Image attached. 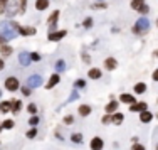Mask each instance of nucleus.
<instances>
[{"mask_svg": "<svg viewBox=\"0 0 158 150\" xmlns=\"http://www.w3.org/2000/svg\"><path fill=\"white\" fill-rule=\"evenodd\" d=\"M20 110H22V101L20 100H12V111H10V113L17 115V113H20Z\"/></svg>", "mask_w": 158, "mask_h": 150, "instance_id": "17", "label": "nucleus"}, {"mask_svg": "<svg viewBox=\"0 0 158 150\" xmlns=\"http://www.w3.org/2000/svg\"><path fill=\"white\" fill-rule=\"evenodd\" d=\"M138 140H140L138 137H133V138H131V142H133V144H138Z\"/></svg>", "mask_w": 158, "mask_h": 150, "instance_id": "43", "label": "nucleus"}, {"mask_svg": "<svg viewBox=\"0 0 158 150\" xmlns=\"http://www.w3.org/2000/svg\"><path fill=\"white\" fill-rule=\"evenodd\" d=\"M150 29V20L146 17H141V19H138L136 22H135V25H133V34H143V32H146Z\"/></svg>", "mask_w": 158, "mask_h": 150, "instance_id": "2", "label": "nucleus"}, {"mask_svg": "<svg viewBox=\"0 0 158 150\" xmlns=\"http://www.w3.org/2000/svg\"><path fill=\"white\" fill-rule=\"evenodd\" d=\"M59 79H61V78H59V74H57V73H56V74H52V76H51V79H49V83H47V86H46V88H47V89H52V88H54L56 84L59 83Z\"/></svg>", "mask_w": 158, "mask_h": 150, "instance_id": "18", "label": "nucleus"}, {"mask_svg": "<svg viewBox=\"0 0 158 150\" xmlns=\"http://www.w3.org/2000/svg\"><path fill=\"white\" fill-rule=\"evenodd\" d=\"M152 120H153V113H150L148 110H146V111H141V113H140V122H141V123H150Z\"/></svg>", "mask_w": 158, "mask_h": 150, "instance_id": "16", "label": "nucleus"}, {"mask_svg": "<svg viewBox=\"0 0 158 150\" xmlns=\"http://www.w3.org/2000/svg\"><path fill=\"white\" fill-rule=\"evenodd\" d=\"M123 122H125V115H123V113H118V111L113 113V117H111V123H113V125L119 126Z\"/></svg>", "mask_w": 158, "mask_h": 150, "instance_id": "11", "label": "nucleus"}, {"mask_svg": "<svg viewBox=\"0 0 158 150\" xmlns=\"http://www.w3.org/2000/svg\"><path fill=\"white\" fill-rule=\"evenodd\" d=\"M138 12H140L141 15H146V14L150 12V7H148V5H146V3H145V5H141V9L138 10Z\"/></svg>", "mask_w": 158, "mask_h": 150, "instance_id": "35", "label": "nucleus"}, {"mask_svg": "<svg viewBox=\"0 0 158 150\" xmlns=\"http://www.w3.org/2000/svg\"><path fill=\"white\" fill-rule=\"evenodd\" d=\"M12 46H7V44H3V46L2 47H0V52H2V56H3V58H7V56H10V54H12Z\"/></svg>", "mask_w": 158, "mask_h": 150, "instance_id": "22", "label": "nucleus"}, {"mask_svg": "<svg viewBox=\"0 0 158 150\" xmlns=\"http://www.w3.org/2000/svg\"><path fill=\"white\" fill-rule=\"evenodd\" d=\"M66 31H54V32H49L47 34V39L49 41H54V42H57V41H61L66 37Z\"/></svg>", "mask_w": 158, "mask_h": 150, "instance_id": "7", "label": "nucleus"}, {"mask_svg": "<svg viewBox=\"0 0 158 150\" xmlns=\"http://www.w3.org/2000/svg\"><path fill=\"white\" fill-rule=\"evenodd\" d=\"M89 148L91 150H103L104 148V140L101 137H93L89 142Z\"/></svg>", "mask_w": 158, "mask_h": 150, "instance_id": "3", "label": "nucleus"}, {"mask_svg": "<svg viewBox=\"0 0 158 150\" xmlns=\"http://www.w3.org/2000/svg\"><path fill=\"white\" fill-rule=\"evenodd\" d=\"M116 66H118V61H116L114 58H108V59H104V67H106L108 71L116 69Z\"/></svg>", "mask_w": 158, "mask_h": 150, "instance_id": "14", "label": "nucleus"}, {"mask_svg": "<svg viewBox=\"0 0 158 150\" xmlns=\"http://www.w3.org/2000/svg\"><path fill=\"white\" fill-rule=\"evenodd\" d=\"M71 142H73V144H79V145H81L82 144V133H73V135H71Z\"/></svg>", "mask_w": 158, "mask_h": 150, "instance_id": "24", "label": "nucleus"}, {"mask_svg": "<svg viewBox=\"0 0 158 150\" xmlns=\"http://www.w3.org/2000/svg\"><path fill=\"white\" fill-rule=\"evenodd\" d=\"M119 101H121V103H126V105H135V103H136L135 96L133 95H128V93H123V95L119 96Z\"/></svg>", "mask_w": 158, "mask_h": 150, "instance_id": "13", "label": "nucleus"}, {"mask_svg": "<svg viewBox=\"0 0 158 150\" xmlns=\"http://www.w3.org/2000/svg\"><path fill=\"white\" fill-rule=\"evenodd\" d=\"M10 111H12V100L2 101V103H0V113H10Z\"/></svg>", "mask_w": 158, "mask_h": 150, "instance_id": "15", "label": "nucleus"}, {"mask_svg": "<svg viewBox=\"0 0 158 150\" xmlns=\"http://www.w3.org/2000/svg\"><path fill=\"white\" fill-rule=\"evenodd\" d=\"M31 61H40V54L39 52H31Z\"/></svg>", "mask_w": 158, "mask_h": 150, "instance_id": "37", "label": "nucleus"}, {"mask_svg": "<svg viewBox=\"0 0 158 150\" xmlns=\"http://www.w3.org/2000/svg\"><path fill=\"white\" fill-rule=\"evenodd\" d=\"M14 126H15V122L10 120V118H7V120H3V122H2V128L3 130H12Z\"/></svg>", "mask_w": 158, "mask_h": 150, "instance_id": "20", "label": "nucleus"}, {"mask_svg": "<svg viewBox=\"0 0 158 150\" xmlns=\"http://www.w3.org/2000/svg\"><path fill=\"white\" fill-rule=\"evenodd\" d=\"M99 2H101V0H99Z\"/></svg>", "mask_w": 158, "mask_h": 150, "instance_id": "52", "label": "nucleus"}, {"mask_svg": "<svg viewBox=\"0 0 158 150\" xmlns=\"http://www.w3.org/2000/svg\"><path fill=\"white\" fill-rule=\"evenodd\" d=\"M19 3H20V7H19V12L24 14L25 9H27V0H19Z\"/></svg>", "mask_w": 158, "mask_h": 150, "instance_id": "31", "label": "nucleus"}, {"mask_svg": "<svg viewBox=\"0 0 158 150\" xmlns=\"http://www.w3.org/2000/svg\"><path fill=\"white\" fill-rule=\"evenodd\" d=\"M156 120H158V113H156Z\"/></svg>", "mask_w": 158, "mask_h": 150, "instance_id": "47", "label": "nucleus"}, {"mask_svg": "<svg viewBox=\"0 0 158 150\" xmlns=\"http://www.w3.org/2000/svg\"><path fill=\"white\" fill-rule=\"evenodd\" d=\"M19 62H20L22 66H29L31 64V52H20L19 54Z\"/></svg>", "mask_w": 158, "mask_h": 150, "instance_id": "9", "label": "nucleus"}, {"mask_svg": "<svg viewBox=\"0 0 158 150\" xmlns=\"http://www.w3.org/2000/svg\"><path fill=\"white\" fill-rule=\"evenodd\" d=\"M89 61H91V59H89V56L84 54V62H89Z\"/></svg>", "mask_w": 158, "mask_h": 150, "instance_id": "44", "label": "nucleus"}, {"mask_svg": "<svg viewBox=\"0 0 158 150\" xmlns=\"http://www.w3.org/2000/svg\"><path fill=\"white\" fill-rule=\"evenodd\" d=\"M73 123H74V117H73V115H67V117H64V125L69 126V125H73Z\"/></svg>", "mask_w": 158, "mask_h": 150, "instance_id": "32", "label": "nucleus"}, {"mask_svg": "<svg viewBox=\"0 0 158 150\" xmlns=\"http://www.w3.org/2000/svg\"><path fill=\"white\" fill-rule=\"evenodd\" d=\"M106 3H103V2H98V3H94V5H93V9H106Z\"/></svg>", "mask_w": 158, "mask_h": 150, "instance_id": "39", "label": "nucleus"}, {"mask_svg": "<svg viewBox=\"0 0 158 150\" xmlns=\"http://www.w3.org/2000/svg\"><path fill=\"white\" fill-rule=\"evenodd\" d=\"M0 96H2V91H0Z\"/></svg>", "mask_w": 158, "mask_h": 150, "instance_id": "48", "label": "nucleus"}, {"mask_svg": "<svg viewBox=\"0 0 158 150\" xmlns=\"http://www.w3.org/2000/svg\"><path fill=\"white\" fill-rule=\"evenodd\" d=\"M5 88L9 89V91H17L19 89V79L15 76H10L5 79Z\"/></svg>", "mask_w": 158, "mask_h": 150, "instance_id": "5", "label": "nucleus"}, {"mask_svg": "<svg viewBox=\"0 0 158 150\" xmlns=\"http://www.w3.org/2000/svg\"><path fill=\"white\" fill-rule=\"evenodd\" d=\"M156 103H158V100H156Z\"/></svg>", "mask_w": 158, "mask_h": 150, "instance_id": "50", "label": "nucleus"}, {"mask_svg": "<svg viewBox=\"0 0 158 150\" xmlns=\"http://www.w3.org/2000/svg\"><path fill=\"white\" fill-rule=\"evenodd\" d=\"M82 25H84L86 29H89V27H93V19H84V22H82Z\"/></svg>", "mask_w": 158, "mask_h": 150, "instance_id": "36", "label": "nucleus"}, {"mask_svg": "<svg viewBox=\"0 0 158 150\" xmlns=\"http://www.w3.org/2000/svg\"><path fill=\"white\" fill-rule=\"evenodd\" d=\"M27 111H29V113H31L32 117H34V115H37V106H35L34 103H31V105L27 106Z\"/></svg>", "mask_w": 158, "mask_h": 150, "instance_id": "33", "label": "nucleus"}, {"mask_svg": "<svg viewBox=\"0 0 158 150\" xmlns=\"http://www.w3.org/2000/svg\"><path fill=\"white\" fill-rule=\"evenodd\" d=\"M77 113L81 115V117H89V115L93 113V108L89 106V105H79V108H77Z\"/></svg>", "mask_w": 158, "mask_h": 150, "instance_id": "10", "label": "nucleus"}, {"mask_svg": "<svg viewBox=\"0 0 158 150\" xmlns=\"http://www.w3.org/2000/svg\"><path fill=\"white\" fill-rule=\"evenodd\" d=\"M101 74H103V73H101V71L98 69V67H93V69H89L88 76L91 78V79H99V78H101Z\"/></svg>", "mask_w": 158, "mask_h": 150, "instance_id": "19", "label": "nucleus"}, {"mask_svg": "<svg viewBox=\"0 0 158 150\" xmlns=\"http://www.w3.org/2000/svg\"><path fill=\"white\" fill-rule=\"evenodd\" d=\"M131 150H146V147L138 142V144H133V145H131Z\"/></svg>", "mask_w": 158, "mask_h": 150, "instance_id": "34", "label": "nucleus"}, {"mask_svg": "<svg viewBox=\"0 0 158 150\" xmlns=\"http://www.w3.org/2000/svg\"><path fill=\"white\" fill-rule=\"evenodd\" d=\"M49 5V0H35V9L37 10H46Z\"/></svg>", "mask_w": 158, "mask_h": 150, "instance_id": "21", "label": "nucleus"}, {"mask_svg": "<svg viewBox=\"0 0 158 150\" xmlns=\"http://www.w3.org/2000/svg\"><path fill=\"white\" fill-rule=\"evenodd\" d=\"M84 86H86L84 79H76V81H74V88H76V89H81V88H84Z\"/></svg>", "mask_w": 158, "mask_h": 150, "instance_id": "30", "label": "nucleus"}, {"mask_svg": "<svg viewBox=\"0 0 158 150\" xmlns=\"http://www.w3.org/2000/svg\"><path fill=\"white\" fill-rule=\"evenodd\" d=\"M0 2H2V0H0Z\"/></svg>", "mask_w": 158, "mask_h": 150, "instance_id": "51", "label": "nucleus"}, {"mask_svg": "<svg viewBox=\"0 0 158 150\" xmlns=\"http://www.w3.org/2000/svg\"><path fill=\"white\" fill-rule=\"evenodd\" d=\"M3 66H5V62H3V59H0V71L3 69Z\"/></svg>", "mask_w": 158, "mask_h": 150, "instance_id": "42", "label": "nucleus"}, {"mask_svg": "<svg viewBox=\"0 0 158 150\" xmlns=\"http://www.w3.org/2000/svg\"><path fill=\"white\" fill-rule=\"evenodd\" d=\"M19 29H20V25L14 20L2 22V24H0V37H3L5 41H10L19 34Z\"/></svg>", "mask_w": 158, "mask_h": 150, "instance_id": "1", "label": "nucleus"}, {"mask_svg": "<svg viewBox=\"0 0 158 150\" xmlns=\"http://www.w3.org/2000/svg\"><path fill=\"white\" fill-rule=\"evenodd\" d=\"M40 84H42V78H40L39 74H32V76L27 79V86H29V88H39Z\"/></svg>", "mask_w": 158, "mask_h": 150, "instance_id": "6", "label": "nucleus"}, {"mask_svg": "<svg viewBox=\"0 0 158 150\" xmlns=\"http://www.w3.org/2000/svg\"><path fill=\"white\" fill-rule=\"evenodd\" d=\"M156 25H158V20H156Z\"/></svg>", "mask_w": 158, "mask_h": 150, "instance_id": "49", "label": "nucleus"}, {"mask_svg": "<svg viewBox=\"0 0 158 150\" xmlns=\"http://www.w3.org/2000/svg\"><path fill=\"white\" fill-rule=\"evenodd\" d=\"M39 123H40V118L37 117V115H34V117L29 118V125H31V126H37Z\"/></svg>", "mask_w": 158, "mask_h": 150, "instance_id": "28", "label": "nucleus"}, {"mask_svg": "<svg viewBox=\"0 0 158 150\" xmlns=\"http://www.w3.org/2000/svg\"><path fill=\"white\" fill-rule=\"evenodd\" d=\"M20 91H22V95H24V96H29V95H31V88H29V86H24Z\"/></svg>", "mask_w": 158, "mask_h": 150, "instance_id": "40", "label": "nucleus"}, {"mask_svg": "<svg viewBox=\"0 0 158 150\" xmlns=\"http://www.w3.org/2000/svg\"><path fill=\"white\" fill-rule=\"evenodd\" d=\"M111 117H113V115L104 113L103 117H101V123H103V125H108V123H111Z\"/></svg>", "mask_w": 158, "mask_h": 150, "instance_id": "29", "label": "nucleus"}, {"mask_svg": "<svg viewBox=\"0 0 158 150\" xmlns=\"http://www.w3.org/2000/svg\"><path fill=\"white\" fill-rule=\"evenodd\" d=\"M152 78H153V81H158V69L155 71V73H153V76H152Z\"/></svg>", "mask_w": 158, "mask_h": 150, "instance_id": "41", "label": "nucleus"}, {"mask_svg": "<svg viewBox=\"0 0 158 150\" xmlns=\"http://www.w3.org/2000/svg\"><path fill=\"white\" fill-rule=\"evenodd\" d=\"M148 110V105L145 101H136L135 105H130V111L131 113H141V111Z\"/></svg>", "mask_w": 158, "mask_h": 150, "instance_id": "4", "label": "nucleus"}, {"mask_svg": "<svg viewBox=\"0 0 158 150\" xmlns=\"http://www.w3.org/2000/svg\"><path fill=\"white\" fill-rule=\"evenodd\" d=\"M79 98V93L77 91H73V93H71V96H69V100H67V101H76Z\"/></svg>", "mask_w": 158, "mask_h": 150, "instance_id": "38", "label": "nucleus"}, {"mask_svg": "<svg viewBox=\"0 0 158 150\" xmlns=\"http://www.w3.org/2000/svg\"><path fill=\"white\" fill-rule=\"evenodd\" d=\"M145 91H146V84L145 83H136L135 84V93H136V95H143Z\"/></svg>", "mask_w": 158, "mask_h": 150, "instance_id": "23", "label": "nucleus"}, {"mask_svg": "<svg viewBox=\"0 0 158 150\" xmlns=\"http://www.w3.org/2000/svg\"><path fill=\"white\" fill-rule=\"evenodd\" d=\"M37 132H39V130H37V126H32V128L29 130L27 133H25V137H27L29 140H32V138H35V137H37Z\"/></svg>", "mask_w": 158, "mask_h": 150, "instance_id": "26", "label": "nucleus"}, {"mask_svg": "<svg viewBox=\"0 0 158 150\" xmlns=\"http://www.w3.org/2000/svg\"><path fill=\"white\" fill-rule=\"evenodd\" d=\"M118 108H119V101H116V100H111L110 103L106 105V108H104V113H108V115H113V113H116V111H118Z\"/></svg>", "mask_w": 158, "mask_h": 150, "instance_id": "8", "label": "nucleus"}, {"mask_svg": "<svg viewBox=\"0 0 158 150\" xmlns=\"http://www.w3.org/2000/svg\"><path fill=\"white\" fill-rule=\"evenodd\" d=\"M141 5H145L143 0H131V9H133V10H140Z\"/></svg>", "mask_w": 158, "mask_h": 150, "instance_id": "25", "label": "nucleus"}, {"mask_svg": "<svg viewBox=\"0 0 158 150\" xmlns=\"http://www.w3.org/2000/svg\"><path fill=\"white\" fill-rule=\"evenodd\" d=\"M35 32H37L35 27H20L19 29V34H20V36H27V37L35 36Z\"/></svg>", "mask_w": 158, "mask_h": 150, "instance_id": "12", "label": "nucleus"}, {"mask_svg": "<svg viewBox=\"0 0 158 150\" xmlns=\"http://www.w3.org/2000/svg\"><path fill=\"white\" fill-rule=\"evenodd\" d=\"M2 130H3V128H2V123H0V133H2Z\"/></svg>", "mask_w": 158, "mask_h": 150, "instance_id": "45", "label": "nucleus"}, {"mask_svg": "<svg viewBox=\"0 0 158 150\" xmlns=\"http://www.w3.org/2000/svg\"><path fill=\"white\" fill-rule=\"evenodd\" d=\"M66 69V62H64V59H59L57 62H56V71L57 73H61V71Z\"/></svg>", "mask_w": 158, "mask_h": 150, "instance_id": "27", "label": "nucleus"}, {"mask_svg": "<svg viewBox=\"0 0 158 150\" xmlns=\"http://www.w3.org/2000/svg\"><path fill=\"white\" fill-rule=\"evenodd\" d=\"M156 56H158V54H156Z\"/></svg>", "mask_w": 158, "mask_h": 150, "instance_id": "53", "label": "nucleus"}, {"mask_svg": "<svg viewBox=\"0 0 158 150\" xmlns=\"http://www.w3.org/2000/svg\"><path fill=\"white\" fill-rule=\"evenodd\" d=\"M156 150H158V144H156Z\"/></svg>", "mask_w": 158, "mask_h": 150, "instance_id": "46", "label": "nucleus"}]
</instances>
